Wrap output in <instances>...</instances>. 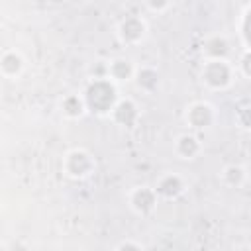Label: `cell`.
Listing matches in <instances>:
<instances>
[{
	"mask_svg": "<svg viewBox=\"0 0 251 251\" xmlns=\"http://www.w3.org/2000/svg\"><path fill=\"white\" fill-rule=\"evenodd\" d=\"M200 151H202V141L194 133H182L175 141V153L180 159H186V161L196 159L200 155Z\"/></svg>",
	"mask_w": 251,
	"mask_h": 251,
	"instance_id": "8fae6325",
	"label": "cell"
},
{
	"mask_svg": "<svg viewBox=\"0 0 251 251\" xmlns=\"http://www.w3.org/2000/svg\"><path fill=\"white\" fill-rule=\"evenodd\" d=\"M155 192L159 194V198H165V200H176L178 196L184 194L186 190V182L180 175L176 173H165L159 176L157 184L153 186Z\"/></svg>",
	"mask_w": 251,
	"mask_h": 251,
	"instance_id": "ba28073f",
	"label": "cell"
},
{
	"mask_svg": "<svg viewBox=\"0 0 251 251\" xmlns=\"http://www.w3.org/2000/svg\"><path fill=\"white\" fill-rule=\"evenodd\" d=\"M25 69V61L24 57L16 51V49H8L2 53L0 57V73L6 78H18Z\"/></svg>",
	"mask_w": 251,
	"mask_h": 251,
	"instance_id": "30bf717a",
	"label": "cell"
},
{
	"mask_svg": "<svg viewBox=\"0 0 251 251\" xmlns=\"http://www.w3.org/2000/svg\"><path fill=\"white\" fill-rule=\"evenodd\" d=\"M200 78L210 90H226L231 86V82L235 78V69L227 59L204 61Z\"/></svg>",
	"mask_w": 251,
	"mask_h": 251,
	"instance_id": "7a4b0ae2",
	"label": "cell"
},
{
	"mask_svg": "<svg viewBox=\"0 0 251 251\" xmlns=\"http://www.w3.org/2000/svg\"><path fill=\"white\" fill-rule=\"evenodd\" d=\"M147 24L141 16H127L118 25V37L124 45H137L145 39Z\"/></svg>",
	"mask_w": 251,
	"mask_h": 251,
	"instance_id": "8992f818",
	"label": "cell"
},
{
	"mask_svg": "<svg viewBox=\"0 0 251 251\" xmlns=\"http://www.w3.org/2000/svg\"><path fill=\"white\" fill-rule=\"evenodd\" d=\"M235 124L243 131H251V104L237 108L235 112Z\"/></svg>",
	"mask_w": 251,
	"mask_h": 251,
	"instance_id": "2e32d148",
	"label": "cell"
},
{
	"mask_svg": "<svg viewBox=\"0 0 251 251\" xmlns=\"http://www.w3.org/2000/svg\"><path fill=\"white\" fill-rule=\"evenodd\" d=\"M135 82H137V86L143 92H155L159 88V82H161L159 71L153 69V67H149V65L137 67V71H135Z\"/></svg>",
	"mask_w": 251,
	"mask_h": 251,
	"instance_id": "4fadbf2b",
	"label": "cell"
},
{
	"mask_svg": "<svg viewBox=\"0 0 251 251\" xmlns=\"http://www.w3.org/2000/svg\"><path fill=\"white\" fill-rule=\"evenodd\" d=\"M222 182L226 184V186H229V188H239V186H243L245 184V180H247V173H245V169L241 167V165H235V163H231V165H226L224 169H222Z\"/></svg>",
	"mask_w": 251,
	"mask_h": 251,
	"instance_id": "9a60e30c",
	"label": "cell"
},
{
	"mask_svg": "<svg viewBox=\"0 0 251 251\" xmlns=\"http://www.w3.org/2000/svg\"><path fill=\"white\" fill-rule=\"evenodd\" d=\"M157 200H159V194L155 192L153 186H147V184L135 186V188H131L129 194H127L129 208H131L137 216H149V214L157 208Z\"/></svg>",
	"mask_w": 251,
	"mask_h": 251,
	"instance_id": "277c9868",
	"label": "cell"
},
{
	"mask_svg": "<svg viewBox=\"0 0 251 251\" xmlns=\"http://www.w3.org/2000/svg\"><path fill=\"white\" fill-rule=\"evenodd\" d=\"M82 98L86 102V110L100 116H110V112L118 104L116 86L108 76L90 80L82 92Z\"/></svg>",
	"mask_w": 251,
	"mask_h": 251,
	"instance_id": "6da1fadb",
	"label": "cell"
},
{
	"mask_svg": "<svg viewBox=\"0 0 251 251\" xmlns=\"http://www.w3.org/2000/svg\"><path fill=\"white\" fill-rule=\"evenodd\" d=\"M145 8L151 10V12H163V10L171 8V2H147Z\"/></svg>",
	"mask_w": 251,
	"mask_h": 251,
	"instance_id": "d6986e66",
	"label": "cell"
},
{
	"mask_svg": "<svg viewBox=\"0 0 251 251\" xmlns=\"http://www.w3.org/2000/svg\"><path fill=\"white\" fill-rule=\"evenodd\" d=\"M239 73L245 76V78H251V49L243 51V55L239 57Z\"/></svg>",
	"mask_w": 251,
	"mask_h": 251,
	"instance_id": "e0dca14e",
	"label": "cell"
},
{
	"mask_svg": "<svg viewBox=\"0 0 251 251\" xmlns=\"http://www.w3.org/2000/svg\"><path fill=\"white\" fill-rule=\"evenodd\" d=\"M96 171V161L86 149H71L63 157V173L75 180L88 178Z\"/></svg>",
	"mask_w": 251,
	"mask_h": 251,
	"instance_id": "3957f363",
	"label": "cell"
},
{
	"mask_svg": "<svg viewBox=\"0 0 251 251\" xmlns=\"http://www.w3.org/2000/svg\"><path fill=\"white\" fill-rule=\"evenodd\" d=\"M110 118L116 126L131 129L139 120V108L131 98H120L114 110L110 112Z\"/></svg>",
	"mask_w": 251,
	"mask_h": 251,
	"instance_id": "52a82bcc",
	"label": "cell"
},
{
	"mask_svg": "<svg viewBox=\"0 0 251 251\" xmlns=\"http://www.w3.org/2000/svg\"><path fill=\"white\" fill-rule=\"evenodd\" d=\"M114 251H143V245L137 243V241H133V239H124V241H120L116 245Z\"/></svg>",
	"mask_w": 251,
	"mask_h": 251,
	"instance_id": "ac0fdd59",
	"label": "cell"
},
{
	"mask_svg": "<svg viewBox=\"0 0 251 251\" xmlns=\"http://www.w3.org/2000/svg\"><path fill=\"white\" fill-rule=\"evenodd\" d=\"M202 53H204L206 61H212V59H227V55H229V41L224 35H212V37H208L204 41Z\"/></svg>",
	"mask_w": 251,
	"mask_h": 251,
	"instance_id": "7c38bea8",
	"label": "cell"
},
{
	"mask_svg": "<svg viewBox=\"0 0 251 251\" xmlns=\"http://www.w3.org/2000/svg\"><path fill=\"white\" fill-rule=\"evenodd\" d=\"M61 112L69 120H78L86 112V102L82 94H67L61 100Z\"/></svg>",
	"mask_w": 251,
	"mask_h": 251,
	"instance_id": "5bb4252c",
	"label": "cell"
},
{
	"mask_svg": "<svg viewBox=\"0 0 251 251\" xmlns=\"http://www.w3.org/2000/svg\"><path fill=\"white\" fill-rule=\"evenodd\" d=\"M135 67L129 59L126 57H116L106 65V75L112 82H127L131 78H135Z\"/></svg>",
	"mask_w": 251,
	"mask_h": 251,
	"instance_id": "9c48e42d",
	"label": "cell"
},
{
	"mask_svg": "<svg viewBox=\"0 0 251 251\" xmlns=\"http://www.w3.org/2000/svg\"><path fill=\"white\" fill-rule=\"evenodd\" d=\"M184 122L192 129H208L216 122V110L210 102L204 100L192 102L184 112Z\"/></svg>",
	"mask_w": 251,
	"mask_h": 251,
	"instance_id": "5b68a950",
	"label": "cell"
}]
</instances>
